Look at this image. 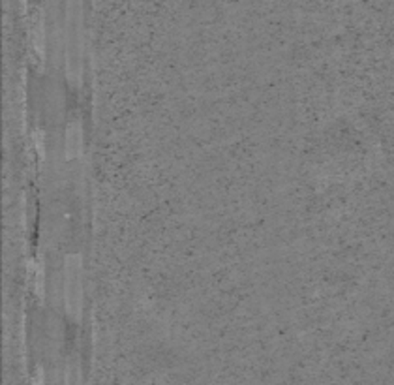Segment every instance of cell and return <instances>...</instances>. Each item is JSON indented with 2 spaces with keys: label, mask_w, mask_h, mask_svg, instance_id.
<instances>
[{
  "label": "cell",
  "mask_w": 394,
  "mask_h": 385,
  "mask_svg": "<svg viewBox=\"0 0 394 385\" xmlns=\"http://www.w3.org/2000/svg\"><path fill=\"white\" fill-rule=\"evenodd\" d=\"M66 28L68 73L72 79H79L81 78V64H83V16H81L79 2L68 4Z\"/></svg>",
  "instance_id": "cell-1"
},
{
  "label": "cell",
  "mask_w": 394,
  "mask_h": 385,
  "mask_svg": "<svg viewBox=\"0 0 394 385\" xmlns=\"http://www.w3.org/2000/svg\"><path fill=\"white\" fill-rule=\"evenodd\" d=\"M64 299L70 316L78 320L83 307V260L79 254H68L64 261Z\"/></svg>",
  "instance_id": "cell-2"
},
{
  "label": "cell",
  "mask_w": 394,
  "mask_h": 385,
  "mask_svg": "<svg viewBox=\"0 0 394 385\" xmlns=\"http://www.w3.org/2000/svg\"><path fill=\"white\" fill-rule=\"evenodd\" d=\"M83 151V125L79 119H72L66 126V157L75 158Z\"/></svg>",
  "instance_id": "cell-3"
},
{
  "label": "cell",
  "mask_w": 394,
  "mask_h": 385,
  "mask_svg": "<svg viewBox=\"0 0 394 385\" xmlns=\"http://www.w3.org/2000/svg\"><path fill=\"white\" fill-rule=\"evenodd\" d=\"M31 38H32V46L36 47V51L40 53V55H43L46 32H43V17L40 10H34L31 14Z\"/></svg>",
  "instance_id": "cell-4"
},
{
  "label": "cell",
  "mask_w": 394,
  "mask_h": 385,
  "mask_svg": "<svg viewBox=\"0 0 394 385\" xmlns=\"http://www.w3.org/2000/svg\"><path fill=\"white\" fill-rule=\"evenodd\" d=\"M64 385H83V376H81V364H79L78 357H70V361H68Z\"/></svg>",
  "instance_id": "cell-5"
},
{
  "label": "cell",
  "mask_w": 394,
  "mask_h": 385,
  "mask_svg": "<svg viewBox=\"0 0 394 385\" xmlns=\"http://www.w3.org/2000/svg\"><path fill=\"white\" fill-rule=\"evenodd\" d=\"M34 385H43V370L38 369L36 376H34Z\"/></svg>",
  "instance_id": "cell-6"
}]
</instances>
